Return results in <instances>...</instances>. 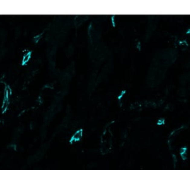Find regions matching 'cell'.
I'll return each instance as SVG.
<instances>
[{"label": "cell", "instance_id": "obj_5", "mask_svg": "<svg viewBox=\"0 0 190 170\" xmlns=\"http://www.w3.org/2000/svg\"><path fill=\"white\" fill-rule=\"evenodd\" d=\"M85 17H84V16H77L74 18V23H75V25L77 26L81 25L85 21Z\"/></svg>", "mask_w": 190, "mask_h": 170}, {"label": "cell", "instance_id": "obj_2", "mask_svg": "<svg viewBox=\"0 0 190 170\" xmlns=\"http://www.w3.org/2000/svg\"><path fill=\"white\" fill-rule=\"evenodd\" d=\"M82 133L83 132H82V129H78V130L76 131L71 138V143H75V142L80 141L81 138H82Z\"/></svg>", "mask_w": 190, "mask_h": 170}, {"label": "cell", "instance_id": "obj_6", "mask_svg": "<svg viewBox=\"0 0 190 170\" xmlns=\"http://www.w3.org/2000/svg\"><path fill=\"white\" fill-rule=\"evenodd\" d=\"M40 39H41V35H37V36H34L33 41L35 43H37V42H39Z\"/></svg>", "mask_w": 190, "mask_h": 170}, {"label": "cell", "instance_id": "obj_4", "mask_svg": "<svg viewBox=\"0 0 190 170\" xmlns=\"http://www.w3.org/2000/svg\"><path fill=\"white\" fill-rule=\"evenodd\" d=\"M31 52H26L25 53H24L23 56H22V64H27V63L31 60Z\"/></svg>", "mask_w": 190, "mask_h": 170}, {"label": "cell", "instance_id": "obj_3", "mask_svg": "<svg viewBox=\"0 0 190 170\" xmlns=\"http://www.w3.org/2000/svg\"><path fill=\"white\" fill-rule=\"evenodd\" d=\"M10 105V97L8 95H4V98H3L2 103V112H5L8 109V107Z\"/></svg>", "mask_w": 190, "mask_h": 170}, {"label": "cell", "instance_id": "obj_1", "mask_svg": "<svg viewBox=\"0 0 190 170\" xmlns=\"http://www.w3.org/2000/svg\"><path fill=\"white\" fill-rule=\"evenodd\" d=\"M112 144V134L111 130L108 128H106L103 132L101 138V144H100V150L102 153L105 154L109 152Z\"/></svg>", "mask_w": 190, "mask_h": 170}]
</instances>
